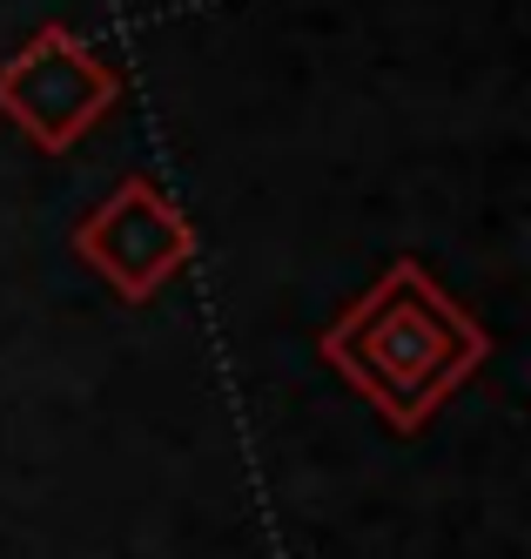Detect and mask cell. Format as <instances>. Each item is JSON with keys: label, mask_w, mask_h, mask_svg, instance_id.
Instances as JSON below:
<instances>
[{"label": "cell", "mask_w": 531, "mask_h": 559, "mask_svg": "<svg viewBox=\"0 0 531 559\" xmlns=\"http://www.w3.org/2000/svg\"><path fill=\"white\" fill-rule=\"evenodd\" d=\"M330 365L390 431L418 438L451 397L492 365V331L437 284V270L397 257L377 270L371 290H357L316 337Z\"/></svg>", "instance_id": "cell-1"}, {"label": "cell", "mask_w": 531, "mask_h": 559, "mask_svg": "<svg viewBox=\"0 0 531 559\" xmlns=\"http://www.w3.org/2000/svg\"><path fill=\"white\" fill-rule=\"evenodd\" d=\"M114 102H121V68L61 21L34 27L0 61V122H14L40 155H68L81 135H95Z\"/></svg>", "instance_id": "cell-2"}, {"label": "cell", "mask_w": 531, "mask_h": 559, "mask_svg": "<svg viewBox=\"0 0 531 559\" xmlns=\"http://www.w3.org/2000/svg\"><path fill=\"white\" fill-rule=\"evenodd\" d=\"M74 263L101 276L121 304H155L195 263V229L155 176H121L101 203L68 229Z\"/></svg>", "instance_id": "cell-3"}]
</instances>
